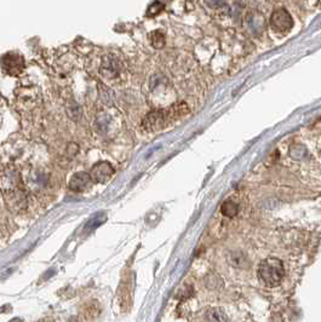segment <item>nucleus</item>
<instances>
[{
	"label": "nucleus",
	"instance_id": "nucleus-12",
	"mask_svg": "<svg viewBox=\"0 0 321 322\" xmlns=\"http://www.w3.org/2000/svg\"><path fill=\"white\" fill-rule=\"evenodd\" d=\"M230 263L235 267H244L245 265V257L242 255V253H231V256L229 257Z\"/></svg>",
	"mask_w": 321,
	"mask_h": 322
},
{
	"label": "nucleus",
	"instance_id": "nucleus-10",
	"mask_svg": "<svg viewBox=\"0 0 321 322\" xmlns=\"http://www.w3.org/2000/svg\"><path fill=\"white\" fill-rule=\"evenodd\" d=\"M206 318L209 322H228V316L219 308H212L206 312Z\"/></svg>",
	"mask_w": 321,
	"mask_h": 322
},
{
	"label": "nucleus",
	"instance_id": "nucleus-8",
	"mask_svg": "<svg viewBox=\"0 0 321 322\" xmlns=\"http://www.w3.org/2000/svg\"><path fill=\"white\" fill-rule=\"evenodd\" d=\"M100 315V305L97 300H90L82 309V316L86 321H94Z\"/></svg>",
	"mask_w": 321,
	"mask_h": 322
},
{
	"label": "nucleus",
	"instance_id": "nucleus-7",
	"mask_svg": "<svg viewBox=\"0 0 321 322\" xmlns=\"http://www.w3.org/2000/svg\"><path fill=\"white\" fill-rule=\"evenodd\" d=\"M91 183V177L85 172H79L74 175L69 181V188L74 192H84Z\"/></svg>",
	"mask_w": 321,
	"mask_h": 322
},
{
	"label": "nucleus",
	"instance_id": "nucleus-15",
	"mask_svg": "<svg viewBox=\"0 0 321 322\" xmlns=\"http://www.w3.org/2000/svg\"><path fill=\"white\" fill-rule=\"evenodd\" d=\"M10 322H23V321H22V320H21V318L16 317V318H13V320H11Z\"/></svg>",
	"mask_w": 321,
	"mask_h": 322
},
{
	"label": "nucleus",
	"instance_id": "nucleus-16",
	"mask_svg": "<svg viewBox=\"0 0 321 322\" xmlns=\"http://www.w3.org/2000/svg\"><path fill=\"white\" fill-rule=\"evenodd\" d=\"M320 154H321V151H320Z\"/></svg>",
	"mask_w": 321,
	"mask_h": 322
},
{
	"label": "nucleus",
	"instance_id": "nucleus-4",
	"mask_svg": "<svg viewBox=\"0 0 321 322\" xmlns=\"http://www.w3.org/2000/svg\"><path fill=\"white\" fill-rule=\"evenodd\" d=\"M113 174H114V169L111 164L100 163L92 168L90 177L92 181L97 182V183H106L112 177Z\"/></svg>",
	"mask_w": 321,
	"mask_h": 322
},
{
	"label": "nucleus",
	"instance_id": "nucleus-1",
	"mask_svg": "<svg viewBox=\"0 0 321 322\" xmlns=\"http://www.w3.org/2000/svg\"><path fill=\"white\" fill-rule=\"evenodd\" d=\"M189 113V108L186 103L172 104L169 108L156 109L148 113L147 116L142 120V129L145 132H156L170 126L177 120L182 119Z\"/></svg>",
	"mask_w": 321,
	"mask_h": 322
},
{
	"label": "nucleus",
	"instance_id": "nucleus-9",
	"mask_svg": "<svg viewBox=\"0 0 321 322\" xmlns=\"http://www.w3.org/2000/svg\"><path fill=\"white\" fill-rule=\"evenodd\" d=\"M221 212L223 216L233 218V217H235L237 212H239V204L231 199L225 200L221 206Z\"/></svg>",
	"mask_w": 321,
	"mask_h": 322
},
{
	"label": "nucleus",
	"instance_id": "nucleus-3",
	"mask_svg": "<svg viewBox=\"0 0 321 322\" xmlns=\"http://www.w3.org/2000/svg\"><path fill=\"white\" fill-rule=\"evenodd\" d=\"M270 26H272L274 32L280 33V34H286L293 28V20L286 9L279 8L272 14Z\"/></svg>",
	"mask_w": 321,
	"mask_h": 322
},
{
	"label": "nucleus",
	"instance_id": "nucleus-11",
	"mask_svg": "<svg viewBox=\"0 0 321 322\" xmlns=\"http://www.w3.org/2000/svg\"><path fill=\"white\" fill-rule=\"evenodd\" d=\"M149 41L153 47H155V49H162V47H164L165 45V35L160 31L151 32L149 34Z\"/></svg>",
	"mask_w": 321,
	"mask_h": 322
},
{
	"label": "nucleus",
	"instance_id": "nucleus-13",
	"mask_svg": "<svg viewBox=\"0 0 321 322\" xmlns=\"http://www.w3.org/2000/svg\"><path fill=\"white\" fill-rule=\"evenodd\" d=\"M163 8H164V5H163L162 3H157V2L153 3V4L149 7V9H148L147 15L148 16H155L156 14H159L160 11H162Z\"/></svg>",
	"mask_w": 321,
	"mask_h": 322
},
{
	"label": "nucleus",
	"instance_id": "nucleus-6",
	"mask_svg": "<svg viewBox=\"0 0 321 322\" xmlns=\"http://www.w3.org/2000/svg\"><path fill=\"white\" fill-rule=\"evenodd\" d=\"M101 71L105 77L119 76L121 73V64L115 57H107L105 58L102 67H101Z\"/></svg>",
	"mask_w": 321,
	"mask_h": 322
},
{
	"label": "nucleus",
	"instance_id": "nucleus-2",
	"mask_svg": "<svg viewBox=\"0 0 321 322\" xmlns=\"http://www.w3.org/2000/svg\"><path fill=\"white\" fill-rule=\"evenodd\" d=\"M285 275L284 264L278 258H267L258 267V276L264 285L275 287L281 284Z\"/></svg>",
	"mask_w": 321,
	"mask_h": 322
},
{
	"label": "nucleus",
	"instance_id": "nucleus-14",
	"mask_svg": "<svg viewBox=\"0 0 321 322\" xmlns=\"http://www.w3.org/2000/svg\"><path fill=\"white\" fill-rule=\"evenodd\" d=\"M69 322H82V321H80L79 318H76V317H72V318H70V320H69Z\"/></svg>",
	"mask_w": 321,
	"mask_h": 322
},
{
	"label": "nucleus",
	"instance_id": "nucleus-5",
	"mask_svg": "<svg viewBox=\"0 0 321 322\" xmlns=\"http://www.w3.org/2000/svg\"><path fill=\"white\" fill-rule=\"evenodd\" d=\"M3 65L11 75H19L25 67V61L17 53H9L3 57Z\"/></svg>",
	"mask_w": 321,
	"mask_h": 322
}]
</instances>
